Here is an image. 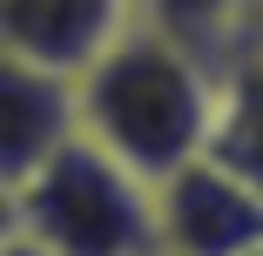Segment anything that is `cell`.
<instances>
[{"label":"cell","mask_w":263,"mask_h":256,"mask_svg":"<svg viewBox=\"0 0 263 256\" xmlns=\"http://www.w3.org/2000/svg\"><path fill=\"white\" fill-rule=\"evenodd\" d=\"M216 61H202L176 34L135 21L74 74V135L115 155L128 175L162 182L202 155Z\"/></svg>","instance_id":"obj_1"},{"label":"cell","mask_w":263,"mask_h":256,"mask_svg":"<svg viewBox=\"0 0 263 256\" xmlns=\"http://www.w3.org/2000/svg\"><path fill=\"white\" fill-rule=\"evenodd\" d=\"M14 229L41 256H155L148 182L81 135L14 189Z\"/></svg>","instance_id":"obj_2"},{"label":"cell","mask_w":263,"mask_h":256,"mask_svg":"<svg viewBox=\"0 0 263 256\" xmlns=\"http://www.w3.org/2000/svg\"><path fill=\"white\" fill-rule=\"evenodd\" d=\"M155 256H243L263 243V202L209 155L148 182Z\"/></svg>","instance_id":"obj_3"},{"label":"cell","mask_w":263,"mask_h":256,"mask_svg":"<svg viewBox=\"0 0 263 256\" xmlns=\"http://www.w3.org/2000/svg\"><path fill=\"white\" fill-rule=\"evenodd\" d=\"M135 21H142V0H0V47L74 81Z\"/></svg>","instance_id":"obj_4"},{"label":"cell","mask_w":263,"mask_h":256,"mask_svg":"<svg viewBox=\"0 0 263 256\" xmlns=\"http://www.w3.org/2000/svg\"><path fill=\"white\" fill-rule=\"evenodd\" d=\"M74 135V81L0 47V189H21Z\"/></svg>","instance_id":"obj_5"},{"label":"cell","mask_w":263,"mask_h":256,"mask_svg":"<svg viewBox=\"0 0 263 256\" xmlns=\"http://www.w3.org/2000/svg\"><path fill=\"white\" fill-rule=\"evenodd\" d=\"M202 155L230 169L263 202V47H236L216 61V101H209V135Z\"/></svg>","instance_id":"obj_6"},{"label":"cell","mask_w":263,"mask_h":256,"mask_svg":"<svg viewBox=\"0 0 263 256\" xmlns=\"http://www.w3.org/2000/svg\"><path fill=\"white\" fill-rule=\"evenodd\" d=\"M256 7L263 0H142V21L196 47L202 61H230L236 47H250Z\"/></svg>","instance_id":"obj_7"},{"label":"cell","mask_w":263,"mask_h":256,"mask_svg":"<svg viewBox=\"0 0 263 256\" xmlns=\"http://www.w3.org/2000/svg\"><path fill=\"white\" fill-rule=\"evenodd\" d=\"M14 236H21V229H14V189H0V256L14 249Z\"/></svg>","instance_id":"obj_8"},{"label":"cell","mask_w":263,"mask_h":256,"mask_svg":"<svg viewBox=\"0 0 263 256\" xmlns=\"http://www.w3.org/2000/svg\"><path fill=\"white\" fill-rule=\"evenodd\" d=\"M250 47H263V7H256V27H250Z\"/></svg>","instance_id":"obj_9"},{"label":"cell","mask_w":263,"mask_h":256,"mask_svg":"<svg viewBox=\"0 0 263 256\" xmlns=\"http://www.w3.org/2000/svg\"><path fill=\"white\" fill-rule=\"evenodd\" d=\"M7 256H41V249H27V243H21V236H14V249H7Z\"/></svg>","instance_id":"obj_10"},{"label":"cell","mask_w":263,"mask_h":256,"mask_svg":"<svg viewBox=\"0 0 263 256\" xmlns=\"http://www.w3.org/2000/svg\"><path fill=\"white\" fill-rule=\"evenodd\" d=\"M243 256H263V243H256V249H243Z\"/></svg>","instance_id":"obj_11"}]
</instances>
